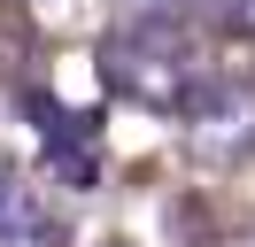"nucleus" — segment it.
Masks as SVG:
<instances>
[{
  "instance_id": "nucleus-5",
  "label": "nucleus",
  "mask_w": 255,
  "mask_h": 247,
  "mask_svg": "<svg viewBox=\"0 0 255 247\" xmlns=\"http://www.w3.org/2000/svg\"><path fill=\"white\" fill-rule=\"evenodd\" d=\"M209 15L224 31H240V39H255V0H209Z\"/></svg>"
},
{
  "instance_id": "nucleus-2",
  "label": "nucleus",
  "mask_w": 255,
  "mask_h": 247,
  "mask_svg": "<svg viewBox=\"0 0 255 247\" xmlns=\"http://www.w3.org/2000/svg\"><path fill=\"white\" fill-rule=\"evenodd\" d=\"M186 116H193V154H209V162H232L255 147V85L209 77L186 93Z\"/></svg>"
},
{
  "instance_id": "nucleus-1",
  "label": "nucleus",
  "mask_w": 255,
  "mask_h": 247,
  "mask_svg": "<svg viewBox=\"0 0 255 247\" xmlns=\"http://www.w3.org/2000/svg\"><path fill=\"white\" fill-rule=\"evenodd\" d=\"M101 70H109L116 93H131V101H147V108H186V93L201 85L170 23H124L109 39V62H101Z\"/></svg>"
},
{
  "instance_id": "nucleus-4",
  "label": "nucleus",
  "mask_w": 255,
  "mask_h": 247,
  "mask_svg": "<svg viewBox=\"0 0 255 247\" xmlns=\"http://www.w3.org/2000/svg\"><path fill=\"white\" fill-rule=\"evenodd\" d=\"M116 15H124V23H170L178 15V0H109Z\"/></svg>"
},
{
  "instance_id": "nucleus-3",
  "label": "nucleus",
  "mask_w": 255,
  "mask_h": 247,
  "mask_svg": "<svg viewBox=\"0 0 255 247\" xmlns=\"http://www.w3.org/2000/svg\"><path fill=\"white\" fill-rule=\"evenodd\" d=\"M39 232V216H31V185L16 178V170L0 162V247H16V240H31Z\"/></svg>"
}]
</instances>
